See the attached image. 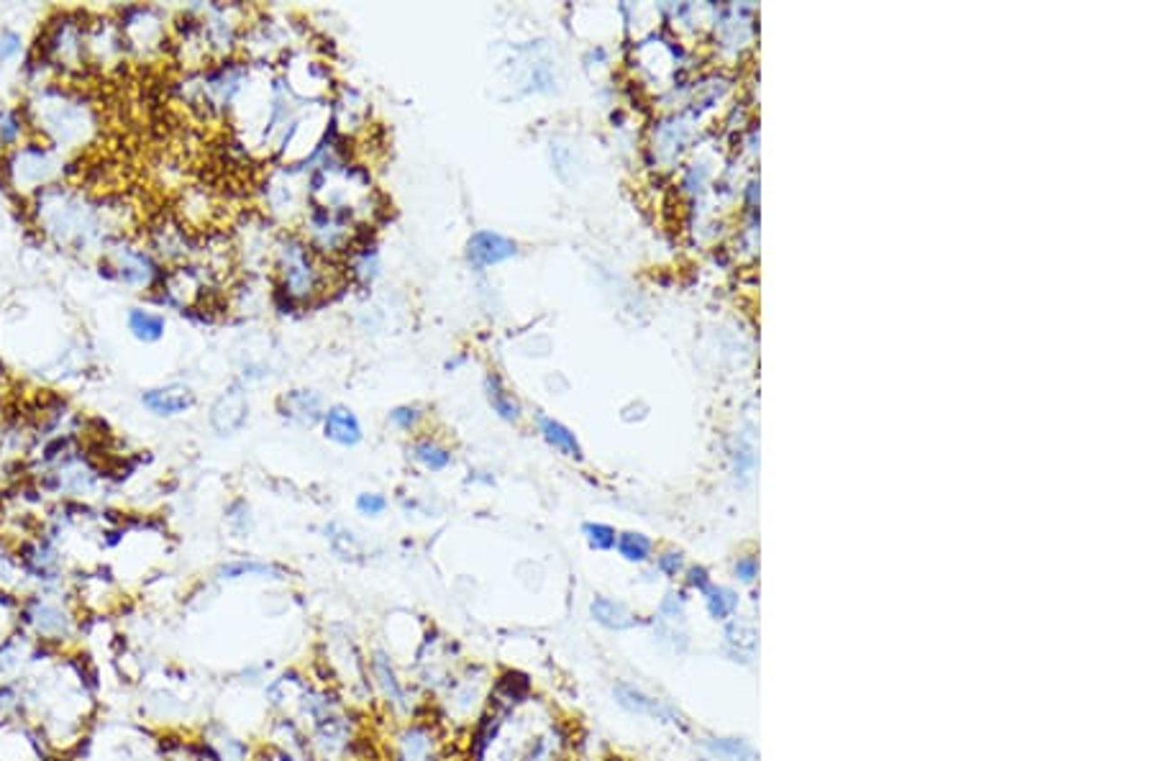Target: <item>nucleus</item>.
<instances>
[{"instance_id": "2", "label": "nucleus", "mask_w": 1153, "mask_h": 761, "mask_svg": "<svg viewBox=\"0 0 1153 761\" xmlns=\"http://www.w3.org/2000/svg\"><path fill=\"white\" fill-rule=\"evenodd\" d=\"M367 672L375 682V690L385 700V705L393 710L397 718H413V700H411V685L400 677L393 657L385 649H372L367 657Z\"/></svg>"}, {"instance_id": "14", "label": "nucleus", "mask_w": 1153, "mask_h": 761, "mask_svg": "<svg viewBox=\"0 0 1153 761\" xmlns=\"http://www.w3.org/2000/svg\"><path fill=\"white\" fill-rule=\"evenodd\" d=\"M616 546H618L620 556H625L628 562H646L652 553V541L641 534H623L616 541Z\"/></svg>"}, {"instance_id": "3", "label": "nucleus", "mask_w": 1153, "mask_h": 761, "mask_svg": "<svg viewBox=\"0 0 1153 761\" xmlns=\"http://www.w3.org/2000/svg\"><path fill=\"white\" fill-rule=\"evenodd\" d=\"M516 254V242L502 236V234H495V231H477L466 242V260L472 261V267H477V270L502 264V261L513 260Z\"/></svg>"}, {"instance_id": "18", "label": "nucleus", "mask_w": 1153, "mask_h": 761, "mask_svg": "<svg viewBox=\"0 0 1153 761\" xmlns=\"http://www.w3.org/2000/svg\"><path fill=\"white\" fill-rule=\"evenodd\" d=\"M418 418H421V413H418V408H411V405H400V408H395V411L390 413V420H393L395 426H400L403 431L413 429L415 420H418Z\"/></svg>"}, {"instance_id": "17", "label": "nucleus", "mask_w": 1153, "mask_h": 761, "mask_svg": "<svg viewBox=\"0 0 1153 761\" xmlns=\"http://www.w3.org/2000/svg\"><path fill=\"white\" fill-rule=\"evenodd\" d=\"M387 498L382 495V492H362L359 498H357V510L367 516V518H377L382 516L385 510H387Z\"/></svg>"}, {"instance_id": "16", "label": "nucleus", "mask_w": 1153, "mask_h": 761, "mask_svg": "<svg viewBox=\"0 0 1153 761\" xmlns=\"http://www.w3.org/2000/svg\"><path fill=\"white\" fill-rule=\"evenodd\" d=\"M618 695L620 705H625V708L636 710V712H659V703L646 697L643 692L634 690V687H618Z\"/></svg>"}, {"instance_id": "11", "label": "nucleus", "mask_w": 1153, "mask_h": 761, "mask_svg": "<svg viewBox=\"0 0 1153 761\" xmlns=\"http://www.w3.org/2000/svg\"><path fill=\"white\" fill-rule=\"evenodd\" d=\"M129 329L134 331L138 341H159L164 336V318L156 313L134 308L129 311Z\"/></svg>"}, {"instance_id": "22", "label": "nucleus", "mask_w": 1153, "mask_h": 761, "mask_svg": "<svg viewBox=\"0 0 1153 761\" xmlns=\"http://www.w3.org/2000/svg\"><path fill=\"white\" fill-rule=\"evenodd\" d=\"M692 585H697V588H705L707 580H705V571L703 570H695L692 571V580H689Z\"/></svg>"}, {"instance_id": "12", "label": "nucleus", "mask_w": 1153, "mask_h": 761, "mask_svg": "<svg viewBox=\"0 0 1153 761\" xmlns=\"http://www.w3.org/2000/svg\"><path fill=\"white\" fill-rule=\"evenodd\" d=\"M413 459L421 467L430 469V472H441L451 465V451L436 441H418L413 444Z\"/></svg>"}, {"instance_id": "7", "label": "nucleus", "mask_w": 1153, "mask_h": 761, "mask_svg": "<svg viewBox=\"0 0 1153 761\" xmlns=\"http://www.w3.org/2000/svg\"><path fill=\"white\" fill-rule=\"evenodd\" d=\"M590 613L603 628H610V631H625V628L638 625V618H634V613L628 607L623 603H616V600H608V597H595V603L590 606Z\"/></svg>"}, {"instance_id": "20", "label": "nucleus", "mask_w": 1153, "mask_h": 761, "mask_svg": "<svg viewBox=\"0 0 1153 761\" xmlns=\"http://www.w3.org/2000/svg\"><path fill=\"white\" fill-rule=\"evenodd\" d=\"M21 49V39L16 34H11V31H5V34L0 36V59H8V57H13V54Z\"/></svg>"}, {"instance_id": "13", "label": "nucleus", "mask_w": 1153, "mask_h": 761, "mask_svg": "<svg viewBox=\"0 0 1153 761\" xmlns=\"http://www.w3.org/2000/svg\"><path fill=\"white\" fill-rule=\"evenodd\" d=\"M216 408H218V411H228V413H221V415H228V418H231V420H228L231 431H236V429L244 423V418H246V400H244V395L239 393V390L226 393L224 398L216 403ZM221 415H213V420H218Z\"/></svg>"}, {"instance_id": "5", "label": "nucleus", "mask_w": 1153, "mask_h": 761, "mask_svg": "<svg viewBox=\"0 0 1153 761\" xmlns=\"http://www.w3.org/2000/svg\"><path fill=\"white\" fill-rule=\"evenodd\" d=\"M326 438H331L339 447H357L362 441V426L359 418L351 413L344 405H333L326 413V423H324Z\"/></svg>"}, {"instance_id": "10", "label": "nucleus", "mask_w": 1153, "mask_h": 761, "mask_svg": "<svg viewBox=\"0 0 1153 761\" xmlns=\"http://www.w3.org/2000/svg\"><path fill=\"white\" fill-rule=\"evenodd\" d=\"M538 426H541L544 438L549 441L554 449H559L562 454H567V456H580V454H582V451H580V444H577V438H574V433L569 431L567 426H562L559 420L541 415V418H538Z\"/></svg>"}, {"instance_id": "9", "label": "nucleus", "mask_w": 1153, "mask_h": 761, "mask_svg": "<svg viewBox=\"0 0 1153 761\" xmlns=\"http://www.w3.org/2000/svg\"><path fill=\"white\" fill-rule=\"evenodd\" d=\"M484 393H487V403L502 420H518L520 418V405L518 400L505 390V385L498 375H487L484 380Z\"/></svg>"}, {"instance_id": "19", "label": "nucleus", "mask_w": 1153, "mask_h": 761, "mask_svg": "<svg viewBox=\"0 0 1153 761\" xmlns=\"http://www.w3.org/2000/svg\"><path fill=\"white\" fill-rule=\"evenodd\" d=\"M725 597H728V592H713L707 597V607H710V613L715 618H725L731 613V607H733V600H725Z\"/></svg>"}, {"instance_id": "21", "label": "nucleus", "mask_w": 1153, "mask_h": 761, "mask_svg": "<svg viewBox=\"0 0 1153 761\" xmlns=\"http://www.w3.org/2000/svg\"><path fill=\"white\" fill-rule=\"evenodd\" d=\"M659 567L667 571V574H677V570H679V556H677V553H667V556H661V559H659Z\"/></svg>"}, {"instance_id": "8", "label": "nucleus", "mask_w": 1153, "mask_h": 761, "mask_svg": "<svg viewBox=\"0 0 1153 761\" xmlns=\"http://www.w3.org/2000/svg\"><path fill=\"white\" fill-rule=\"evenodd\" d=\"M218 577L221 580H244V577H262V580H285L288 571L270 562H252V559H239V562H228L218 567Z\"/></svg>"}, {"instance_id": "15", "label": "nucleus", "mask_w": 1153, "mask_h": 761, "mask_svg": "<svg viewBox=\"0 0 1153 761\" xmlns=\"http://www.w3.org/2000/svg\"><path fill=\"white\" fill-rule=\"evenodd\" d=\"M582 534L590 541V546L592 549H598V552H608V549H613L616 546V531L610 528V526H603V523H585V528H582Z\"/></svg>"}, {"instance_id": "6", "label": "nucleus", "mask_w": 1153, "mask_h": 761, "mask_svg": "<svg viewBox=\"0 0 1153 761\" xmlns=\"http://www.w3.org/2000/svg\"><path fill=\"white\" fill-rule=\"evenodd\" d=\"M144 405L149 411H155L156 415H177L185 413L195 405V395L188 387L173 385V387H159V390L144 393Z\"/></svg>"}, {"instance_id": "1", "label": "nucleus", "mask_w": 1153, "mask_h": 761, "mask_svg": "<svg viewBox=\"0 0 1153 761\" xmlns=\"http://www.w3.org/2000/svg\"><path fill=\"white\" fill-rule=\"evenodd\" d=\"M447 733L441 718L413 715L403 721L393 736L395 761H444Z\"/></svg>"}, {"instance_id": "4", "label": "nucleus", "mask_w": 1153, "mask_h": 761, "mask_svg": "<svg viewBox=\"0 0 1153 761\" xmlns=\"http://www.w3.org/2000/svg\"><path fill=\"white\" fill-rule=\"evenodd\" d=\"M282 260H285V288L290 290L293 295H306L310 293V288H313V267H310L308 261V252L300 246V243H290L285 252H282Z\"/></svg>"}]
</instances>
